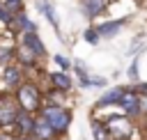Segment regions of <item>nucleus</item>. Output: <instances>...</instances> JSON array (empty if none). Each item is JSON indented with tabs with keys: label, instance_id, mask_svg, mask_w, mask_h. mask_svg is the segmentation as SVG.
<instances>
[{
	"label": "nucleus",
	"instance_id": "nucleus-1",
	"mask_svg": "<svg viewBox=\"0 0 147 140\" xmlns=\"http://www.w3.org/2000/svg\"><path fill=\"white\" fill-rule=\"evenodd\" d=\"M11 94H14V99H16L21 110H28V112L37 115L41 110V106H44V87L32 78H25Z\"/></svg>",
	"mask_w": 147,
	"mask_h": 140
},
{
	"label": "nucleus",
	"instance_id": "nucleus-2",
	"mask_svg": "<svg viewBox=\"0 0 147 140\" xmlns=\"http://www.w3.org/2000/svg\"><path fill=\"white\" fill-rule=\"evenodd\" d=\"M39 117H44L55 131L60 138H64L71 129V122H74V112L67 103H44L41 110L37 112Z\"/></svg>",
	"mask_w": 147,
	"mask_h": 140
},
{
	"label": "nucleus",
	"instance_id": "nucleus-3",
	"mask_svg": "<svg viewBox=\"0 0 147 140\" xmlns=\"http://www.w3.org/2000/svg\"><path fill=\"white\" fill-rule=\"evenodd\" d=\"M103 124H106L108 133L113 135V140H133L136 133L140 131V126H138L133 119H129L126 115H122V112L106 117Z\"/></svg>",
	"mask_w": 147,
	"mask_h": 140
},
{
	"label": "nucleus",
	"instance_id": "nucleus-4",
	"mask_svg": "<svg viewBox=\"0 0 147 140\" xmlns=\"http://www.w3.org/2000/svg\"><path fill=\"white\" fill-rule=\"evenodd\" d=\"M18 112V103L11 92H0V131L14 133V119Z\"/></svg>",
	"mask_w": 147,
	"mask_h": 140
},
{
	"label": "nucleus",
	"instance_id": "nucleus-5",
	"mask_svg": "<svg viewBox=\"0 0 147 140\" xmlns=\"http://www.w3.org/2000/svg\"><path fill=\"white\" fill-rule=\"evenodd\" d=\"M117 108H119V112L122 115H126L129 119H133V122H138V119H142V110H140V96L126 85V92L122 94V99H119V103H117Z\"/></svg>",
	"mask_w": 147,
	"mask_h": 140
},
{
	"label": "nucleus",
	"instance_id": "nucleus-6",
	"mask_svg": "<svg viewBox=\"0 0 147 140\" xmlns=\"http://www.w3.org/2000/svg\"><path fill=\"white\" fill-rule=\"evenodd\" d=\"M0 73H2V85H5V92H14L28 76H25V69L16 62L7 64V67H0Z\"/></svg>",
	"mask_w": 147,
	"mask_h": 140
},
{
	"label": "nucleus",
	"instance_id": "nucleus-7",
	"mask_svg": "<svg viewBox=\"0 0 147 140\" xmlns=\"http://www.w3.org/2000/svg\"><path fill=\"white\" fill-rule=\"evenodd\" d=\"M46 85H51L53 90H57V92H62V94H69V92L74 90V78H71L67 71L57 69V71H48V73H46Z\"/></svg>",
	"mask_w": 147,
	"mask_h": 140
},
{
	"label": "nucleus",
	"instance_id": "nucleus-8",
	"mask_svg": "<svg viewBox=\"0 0 147 140\" xmlns=\"http://www.w3.org/2000/svg\"><path fill=\"white\" fill-rule=\"evenodd\" d=\"M39 55L32 50V48H28L25 44H16V64H21L25 71H30V69H41L39 67Z\"/></svg>",
	"mask_w": 147,
	"mask_h": 140
},
{
	"label": "nucleus",
	"instance_id": "nucleus-9",
	"mask_svg": "<svg viewBox=\"0 0 147 140\" xmlns=\"http://www.w3.org/2000/svg\"><path fill=\"white\" fill-rule=\"evenodd\" d=\"M124 92H126V85H117V87L106 90V92L99 96V101H96L94 110H96V112H101V110H106V108H110V106H117Z\"/></svg>",
	"mask_w": 147,
	"mask_h": 140
},
{
	"label": "nucleus",
	"instance_id": "nucleus-10",
	"mask_svg": "<svg viewBox=\"0 0 147 140\" xmlns=\"http://www.w3.org/2000/svg\"><path fill=\"white\" fill-rule=\"evenodd\" d=\"M34 119H37L34 112H28V110H21L18 108L16 119H14V133L16 135H30L32 129H34Z\"/></svg>",
	"mask_w": 147,
	"mask_h": 140
},
{
	"label": "nucleus",
	"instance_id": "nucleus-11",
	"mask_svg": "<svg viewBox=\"0 0 147 140\" xmlns=\"http://www.w3.org/2000/svg\"><path fill=\"white\" fill-rule=\"evenodd\" d=\"M34 140H62L60 135H57V131L44 119V117H39L37 115V119H34V129H32V133H30Z\"/></svg>",
	"mask_w": 147,
	"mask_h": 140
},
{
	"label": "nucleus",
	"instance_id": "nucleus-12",
	"mask_svg": "<svg viewBox=\"0 0 147 140\" xmlns=\"http://www.w3.org/2000/svg\"><path fill=\"white\" fill-rule=\"evenodd\" d=\"M126 21H129V16H122V18H110V21H103V23H99L96 25V32H99V37L103 39H110V37H117L119 34V30L126 25Z\"/></svg>",
	"mask_w": 147,
	"mask_h": 140
},
{
	"label": "nucleus",
	"instance_id": "nucleus-13",
	"mask_svg": "<svg viewBox=\"0 0 147 140\" xmlns=\"http://www.w3.org/2000/svg\"><path fill=\"white\" fill-rule=\"evenodd\" d=\"M18 41L25 44L28 48H32V50L39 55V60H44V57L48 55V50H46V46H44V41H41V37H39V32H23V34H18Z\"/></svg>",
	"mask_w": 147,
	"mask_h": 140
},
{
	"label": "nucleus",
	"instance_id": "nucleus-14",
	"mask_svg": "<svg viewBox=\"0 0 147 140\" xmlns=\"http://www.w3.org/2000/svg\"><path fill=\"white\" fill-rule=\"evenodd\" d=\"M108 9V0H80V11L87 21H94Z\"/></svg>",
	"mask_w": 147,
	"mask_h": 140
},
{
	"label": "nucleus",
	"instance_id": "nucleus-15",
	"mask_svg": "<svg viewBox=\"0 0 147 140\" xmlns=\"http://www.w3.org/2000/svg\"><path fill=\"white\" fill-rule=\"evenodd\" d=\"M11 30L14 34H23V32H39L37 30V23L25 14V11H18L14 14V23H11Z\"/></svg>",
	"mask_w": 147,
	"mask_h": 140
},
{
	"label": "nucleus",
	"instance_id": "nucleus-16",
	"mask_svg": "<svg viewBox=\"0 0 147 140\" xmlns=\"http://www.w3.org/2000/svg\"><path fill=\"white\" fill-rule=\"evenodd\" d=\"M34 5H37V9L46 16V21L55 28V32L60 34V18H57V11H55V7L48 2V0H34Z\"/></svg>",
	"mask_w": 147,
	"mask_h": 140
},
{
	"label": "nucleus",
	"instance_id": "nucleus-17",
	"mask_svg": "<svg viewBox=\"0 0 147 140\" xmlns=\"http://www.w3.org/2000/svg\"><path fill=\"white\" fill-rule=\"evenodd\" d=\"M71 67H74V73H76V78H78V87H83V90L92 87V76H90V71L85 69V64H83V62H74Z\"/></svg>",
	"mask_w": 147,
	"mask_h": 140
},
{
	"label": "nucleus",
	"instance_id": "nucleus-18",
	"mask_svg": "<svg viewBox=\"0 0 147 140\" xmlns=\"http://www.w3.org/2000/svg\"><path fill=\"white\" fill-rule=\"evenodd\" d=\"M92 138L94 140H113V135L108 133V129H106V124H103V119H99L96 115H92Z\"/></svg>",
	"mask_w": 147,
	"mask_h": 140
},
{
	"label": "nucleus",
	"instance_id": "nucleus-19",
	"mask_svg": "<svg viewBox=\"0 0 147 140\" xmlns=\"http://www.w3.org/2000/svg\"><path fill=\"white\" fill-rule=\"evenodd\" d=\"M16 62V46H0V67H7Z\"/></svg>",
	"mask_w": 147,
	"mask_h": 140
},
{
	"label": "nucleus",
	"instance_id": "nucleus-20",
	"mask_svg": "<svg viewBox=\"0 0 147 140\" xmlns=\"http://www.w3.org/2000/svg\"><path fill=\"white\" fill-rule=\"evenodd\" d=\"M0 2H2V7H5L9 14H18V11H25V9H23L25 0H0Z\"/></svg>",
	"mask_w": 147,
	"mask_h": 140
},
{
	"label": "nucleus",
	"instance_id": "nucleus-21",
	"mask_svg": "<svg viewBox=\"0 0 147 140\" xmlns=\"http://www.w3.org/2000/svg\"><path fill=\"white\" fill-rule=\"evenodd\" d=\"M83 39H85L87 44H92V46H96L101 37H99V32H96V28H87V30L83 32Z\"/></svg>",
	"mask_w": 147,
	"mask_h": 140
},
{
	"label": "nucleus",
	"instance_id": "nucleus-22",
	"mask_svg": "<svg viewBox=\"0 0 147 140\" xmlns=\"http://www.w3.org/2000/svg\"><path fill=\"white\" fill-rule=\"evenodd\" d=\"M138 96H147V83H142V80H138V83H131L129 85Z\"/></svg>",
	"mask_w": 147,
	"mask_h": 140
},
{
	"label": "nucleus",
	"instance_id": "nucleus-23",
	"mask_svg": "<svg viewBox=\"0 0 147 140\" xmlns=\"http://www.w3.org/2000/svg\"><path fill=\"white\" fill-rule=\"evenodd\" d=\"M53 62H55V64H57L62 71H69V67H71V62H69L64 55H53Z\"/></svg>",
	"mask_w": 147,
	"mask_h": 140
},
{
	"label": "nucleus",
	"instance_id": "nucleus-24",
	"mask_svg": "<svg viewBox=\"0 0 147 140\" xmlns=\"http://www.w3.org/2000/svg\"><path fill=\"white\" fill-rule=\"evenodd\" d=\"M126 76H129V80H131V83H138V60H133V62H131V67L126 69Z\"/></svg>",
	"mask_w": 147,
	"mask_h": 140
},
{
	"label": "nucleus",
	"instance_id": "nucleus-25",
	"mask_svg": "<svg viewBox=\"0 0 147 140\" xmlns=\"http://www.w3.org/2000/svg\"><path fill=\"white\" fill-rule=\"evenodd\" d=\"M92 87H106V78H101V76H92Z\"/></svg>",
	"mask_w": 147,
	"mask_h": 140
},
{
	"label": "nucleus",
	"instance_id": "nucleus-26",
	"mask_svg": "<svg viewBox=\"0 0 147 140\" xmlns=\"http://www.w3.org/2000/svg\"><path fill=\"white\" fill-rule=\"evenodd\" d=\"M140 110H142V119H147V96H140Z\"/></svg>",
	"mask_w": 147,
	"mask_h": 140
},
{
	"label": "nucleus",
	"instance_id": "nucleus-27",
	"mask_svg": "<svg viewBox=\"0 0 147 140\" xmlns=\"http://www.w3.org/2000/svg\"><path fill=\"white\" fill-rule=\"evenodd\" d=\"M16 138V133H11V131H0V140H14Z\"/></svg>",
	"mask_w": 147,
	"mask_h": 140
},
{
	"label": "nucleus",
	"instance_id": "nucleus-28",
	"mask_svg": "<svg viewBox=\"0 0 147 140\" xmlns=\"http://www.w3.org/2000/svg\"><path fill=\"white\" fill-rule=\"evenodd\" d=\"M142 122V126H140V133H142V138L147 140V119H140Z\"/></svg>",
	"mask_w": 147,
	"mask_h": 140
},
{
	"label": "nucleus",
	"instance_id": "nucleus-29",
	"mask_svg": "<svg viewBox=\"0 0 147 140\" xmlns=\"http://www.w3.org/2000/svg\"><path fill=\"white\" fill-rule=\"evenodd\" d=\"M14 140H34V138H32V135H16Z\"/></svg>",
	"mask_w": 147,
	"mask_h": 140
}]
</instances>
